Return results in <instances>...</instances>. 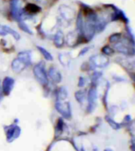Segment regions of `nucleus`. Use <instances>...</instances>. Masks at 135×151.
Listing matches in <instances>:
<instances>
[{
    "label": "nucleus",
    "mask_w": 135,
    "mask_h": 151,
    "mask_svg": "<svg viewBox=\"0 0 135 151\" xmlns=\"http://www.w3.org/2000/svg\"><path fill=\"white\" fill-rule=\"evenodd\" d=\"M55 109L63 117L66 119H70L71 116V109L70 103L68 101H57L55 105Z\"/></svg>",
    "instance_id": "2"
},
{
    "label": "nucleus",
    "mask_w": 135,
    "mask_h": 151,
    "mask_svg": "<svg viewBox=\"0 0 135 151\" xmlns=\"http://www.w3.org/2000/svg\"><path fill=\"white\" fill-rule=\"evenodd\" d=\"M48 77L55 84H59L62 80V75L61 72L55 67H51L48 70Z\"/></svg>",
    "instance_id": "10"
},
{
    "label": "nucleus",
    "mask_w": 135,
    "mask_h": 151,
    "mask_svg": "<svg viewBox=\"0 0 135 151\" xmlns=\"http://www.w3.org/2000/svg\"><path fill=\"white\" fill-rule=\"evenodd\" d=\"M89 49H90L89 47H85V48H84V49H83L81 51L80 54H79V56H82V55H85V54H86V53H87L88 51H89Z\"/></svg>",
    "instance_id": "27"
},
{
    "label": "nucleus",
    "mask_w": 135,
    "mask_h": 151,
    "mask_svg": "<svg viewBox=\"0 0 135 151\" xmlns=\"http://www.w3.org/2000/svg\"><path fill=\"white\" fill-rule=\"evenodd\" d=\"M33 74L35 76L39 84L42 86H47L48 84V77L47 72L45 71L44 64V62H40L37 65H36L33 69Z\"/></svg>",
    "instance_id": "1"
},
{
    "label": "nucleus",
    "mask_w": 135,
    "mask_h": 151,
    "mask_svg": "<svg viewBox=\"0 0 135 151\" xmlns=\"http://www.w3.org/2000/svg\"><path fill=\"white\" fill-rule=\"evenodd\" d=\"M101 75H102V73L100 72H96L93 73V76H92V83H93V86H95L96 83V82L99 80V79H100V77H101Z\"/></svg>",
    "instance_id": "21"
},
{
    "label": "nucleus",
    "mask_w": 135,
    "mask_h": 151,
    "mask_svg": "<svg viewBox=\"0 0 135 151\" xmlns=\"http://www.w3.org/2000/svg\"><path fill=\"white\" fill-rule=\"evenodd\" d=\"M18 58L20 59L26 66H29L32 64V59H31V54L29 51H21L18 55Z\"/></svg>",
    "instance_id": "12"
},
{
    "label": "nucleus",
    "mask_w": 135,
    "mask_h": 151,
    "mask_svg": "<svg viewBox=\"0 0 135 151\" xmlns=\"http://www.w3.org/2000/svg\"><path fill=\"white\" fill-rule=\"evenodd\" d=\"M64 43H65V36H64V34L63 33V32L59 31L55 34V36H54V43H55V46L56 47H58V48H61L64 45Z\"/></svg>",
    "instance_id": "13"
},
{
    "label": "nucleus",
    "mask_w": 135,
    "mask_h": 151,
    "mask_svg": "<svg viewBox=\"0 0 135 151\" xmlns=\"http://www.w3.org/2000/svg\"><path fill=\"white\" fill-rule=\"evenodd\" d=\"M25 14H34L37 13L40 11V8L38 6L33 4V3H29L25 8Z\"/></svg>",
    "instance_id": "14"
},
{
    "label": "nucleus",
    "mask_w": 135,
    "mask_h": 151,
    "mask_svg": "<svg viewBox=\"0 0 135 151\" xmlns=\"http://www.w3.org/2000/svg\"><path fill=\"white\" fill-rule=\"evenodd\" d=\"M7 35V33L6 32L3 25H0V35H1V36H5V35Z\"/></svg>",
    "instance_id": "26"
},
{
    "label": "nucleus",
    "mask_w": 135,
    "mask_h": 151,
    "mask_svg": "<svg viewBox=\"0 0 135 151\" xmlns=\"http://www.w3.org/2000/svg\"><path fill=\"white\" fill-rule=\"evenodd\" d=\"M102 52L104 53V55H106V56H109V55H111L114 53V50L111 49L110 47L108 46H105L104 47L102 48Z\"/></svg>",
    "instance_id": "22"
},
{
    "label": "nucleus",
    "mask_w": 135,
    "mask_h": 151,
    "mask_svg": "<svg viewBox=\"0 0 135 151\" xmlns=\"http://www.w3.org/2000/svg\"><path fill=\"white\" fill-rule=\"evenodd\" d=\"M88 99V112L91 113L95 109L96 106V101H97V92L95 86L91 87L89 91V93L87 94Z\"/></svg>",
    "instance_id": "4"
},
{
    "label": "nucleus",
    "mask_w": 135,
    "mask_h": 151,
    "mask_svg": "<svg viewBox=\"0 0 135 151\" xmlns=\"http://www.w3.org/2000/svg\"><path fill=\"white\" fill-rule=\"evenodd\" d=\"M86 98H87V94H86L85 90H79L75 93V99L79 103H82L85 102Z\"/></svg>",
    "instance_id": "17"
},
{
    "label": "nucleus",
    "mask_w": 135,
    "mask_h": 151,
    "mask_svg": "<svg viewBox=\"0 0 135 151\" xmlns=\"http://www.w3.org/2000/svg\"><path fill=\"white\" fill-rule=\"evenodd\" d=\"M121 39H122V35L120 33H115V34L111 35L110 38H109V41L111 43H117L119 40H121Z\"/></svg>",
    "instance_id": "20"
},
{
    "label": "nucleus",
    "mask_w": 135,
    "mask_h": 151,
    "mask_svg": "<svg viewBox=\"0 0 135 151\" xmlns=\"http://www.w3.org/2000/svg\"><path fill=\"white\" fill-rule=\"evenodd\" d=\"M82 38V35H81L78 32H70L66 37V43L70 47H72L74 45L78 44L80 43V40Z\"/></svg>",
    "instance_id": "8"
},
{
    "label": "nucleus",
    "mask_w": 135,
    "mask_h": 151,
    "mask_svg": "<svg viewBox=\"0 0 135 151\" xmlns=\"http://www.w3.org/2000/svg\"><path fill=\"white\" fill-rule=\"evenodd\" d=\"M56 97H57V101L66 100L67 98V90L64 87L59 88L57 93H56Z\"/></svg>",
    "instance_id": "16"
},
{
    "label": "nucleus",
    "mask_w": 135,
    "mask_h": 151,
    "mask_svg": "<svg viewBox=\"0 0 135 151\" xmlns=\"http://www.w3.org/2000/svg\"><path fill=\"white\" fill-rule=\"evenodd\" d=\"M89 64L95 68H104L109 64V58L104 55H95L89 58Z\"/></svg>",
    "instance_id": "3"
},
{
    "label": "nucleus",
    "mask_w": 135,
    "mask_h": 151,
    "mask_svg": "<svg viewBox=\"0 0 135 151\" xmlns=\"http://www.w3.org/2000/svg\"><path fill=\"white\" fill-rule=\"evenodd\" d=\"M3 27H4V29H5L6 32L7 34H10V35H12L13 37L14 38L15 40H20V35H19L16 31L12 29L10 27H8V26H6V25H3Z\"/></svg>",
    "instance_id": "19"
},
{
    "label": "nucleus",
    "mask_w": 135,
    "mask_h": 151,
    "mask_svg": "<svg viewBox=\"0 0 135 151\" xmlns=\"http://www.w3.org/2000/svg\"><path fill=\"white\" fill-rule=\"evenodd\" d=\"M11 12L14 18L16 20L19 21L21 19V2L20 0H13L11 4Z\"/></svg>",
    "instance_id": "9"
},
{
    "label": "nucleus",
    "mask_w": 135,
    "mask_h": 151,
    "mask_svg": "<svg viewBox=\"0 0 135 151\" xmlns=\"http://www.w3.org/2000/svg\"><path fill=\"white\" fill-rule=\"evenodd\" d=\"M114 48H115L117 51L122 53L125 55H134V47L130 48V47L128 46L126 43L120 42V40L119 42L115 43L114 44Z\"/></svg>",
    "instance_id": "6"
},
{
    "label": "nucleus",
    "mask_w": 135,
    "mask_h": 151,
    "mask_svg": "<svg viewBox=\"0 0 135 151\" xmlns=\"http://www.w3.org/2000/svg\"><path fill=\"white\" fill-rule=\"evenodd\" d=\"M14 79L11 77H6L3 80L2 85V91L4 95H9L14 86Z\"/></svg>",
    "instance_id": "7"
},
{
    "label": "nucleus",
    "mask_w": 135,
    "mask_h": 151,
    "mask_svg": "<svg viewBox=\"0 0 135 151\" xmlns=\"http://www.w3.org/2000/svg\"><path fill=\"white\" fill-rule=\"evenodd\" d=\"M78 87H85V79L84 77H81L79 78V81H78Z\"/></svg>",
    "instance_id": "25"
},
{
    "label": "nucleus",
    "mask_w": 135,
    "mask_h": 151,
    "mask_svg": "<svg viewBox=\"0 0 135 151\" xmlns=\"http://www.w3.org/2000/svg\"><path fill=\"white\" fill-rule=\"evenodd\" d=\"M37 49L39 50V51L41 53V55H43V57H44L45 59L47 61H52L53 60V57L52 55H51L50 53L48 52L47 50H45L44 47H40V46H37Z\"/></svg>",
    "instance_id": "18"
},
{
    "label": "nucleus",
    "mask_w": 135,
    "mask_h": 151,
    "mask_svg": "<svg viewBox=\"0 0 135 151\" xmlns=\"http://www.w3.org/2000/svg\"><path fill=\"white\" fill-rule=\"evenodd\" d=\"M2 93H3V91H2V87H1V82H0V98H1V95H2Z\"/></svg>",
    "instance_id": "28"
},
{
    "label": "nucleus",
    "mask_w": 135,
    "mask_h": 151,
    "mask_svg": "<svg viewBox=\"0 0 135 151\" xmlns=\"http://www.w3.org/2000/svg\"><path fill=\"white\" fill-rule=\"evenodd\" d=\"M61 17L66 21H71L75 17L74 10L67 6H61L59 9Z\"/></svg>",
    "instance_id": "5"
},
{
    "label": "nucleus",
    "mask_w": 135,
    "mask_h": 151,
    "mask_svg": "<svg viewBox=\"0 0 135 151\" xmlns=\"http://www.w3.org/2000/svg\"><path fill=\"white\" fill-rule=\"evenodd\" d=\"M26 67L27 66L20 59H18V57L15 58L11 63V68H12L13 71L16 73H20L21 71L25 69Z\"/></svg>",
    "instance_id": "11"
},
{
    "label": "nucleus",
    "mask_w": 135,
    "mask_h": 151,
    "mask_svg": "<svg viewBox=\"0 0 135 151\" xmlns=\"http://www.w3.org/2000/svg\"><path fill=\"white\" fill-rule=\"evenodd\" d=\"M106 119H107V121H108V122H109V124L111 125V126L114 128H119V125L118 124H116V123H115V122L113 121L112 120L110 119V118H108V116H106Z\"/></svg>",
    "instance_id": "24"
},
{
    "label": "nucleus",
    "mask_w": 135,
    "mask_h": 151,
    "mask_svg": "<svg viewBox=\"0 0 135 151\" xmlns=\"http://www.w3.org/2000/svg\"><path fill=\"white\" fill-rule=\"evenodd\" d=\"M19 28H20L21 29L24 31L26 33H29V34H32V32H31V30L28 28V26L25 25V23L22 22L21 21H19Z\"/></svg>",
    "instance_id": "23"
},
{
    "label": "nucleus",
    "mask_w": 135,
    "mask_h": 151,
    "mask_svg": "<svg viewBox=\"0 0 135 151\" xmlns=\"http://www.w3.org/2000/svg\"><path fill=\"white\" fill-rule=\"evenodd\" d=\"M59 60L63 66H68L71 61V57L68 53H62L59 55Z\"/></svg>",
    "instance_id": "15"
}]
</instances>
